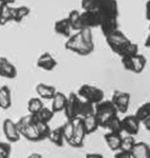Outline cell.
I'll return each mask as SVG.
<instances>
[{"instance_id":"cell-1","label":"cell","mask_w":150,"mask_h":158,"mask_svg":"<svg viewBox=\"0 0 150 158\" xmlns=\"http://www.w3.org/2000/svg\"><path fill=\"white\" fill-rule=\"evenodd\" d=\"M65 49L81 56H87L95 50L93 32L90 29H82L70 35L65 42Z\"/></svg>"},{"instance_id":"cell-2","label":"cell","mask_w":150,"mask_h":158,"mask_svg":"<svg viewBox=\"0 0 150 158\" xmlns=\"http://www.w3.org/2000/svg\"><path fill=\"white\" fill-rule=\"evenodd\" d=\"M17 129L20 136H23L25 139L30 141H40L39 135L35 126V120L32 114L25 115L16 122Z\"/></svg>"},{"instance_id":"cell-3","label":"cell","mask_w":150,"mask_h":158,"mask_svg":"<svg viewBox=\"0 0 150 158\" xmlns=\"http://www.w3.org/2000/svg\"><path fill=\"white\" fill-rule=\"evenodd\" d=\"M95 115L98 119L99 126L101 128L105 127V123L114 115H118L116 106L111 102V100H103L95 104Z\"/></svg>"},{"instance_id":"cell-4","label":"cell","mask_w":150,"mask_h":158,"mask_svg":"<svg viewBox=\"0 0 150 158\" xmlns=\"http://www.w3.org/2000/svg\"><path fill=\"white\" fill-rule=\"evenodd\" d=\"M78 96L86 101H89L93 104H97L104 99V92L95 85H83L79 88Z\"/></svg>"},{"instance_id":"cell-5","label":"cell","mask_w":150,"mask_h":158,"mask_svg":"<svg viewBox=\"0 0 150 158\" xmlns=\"http://www.w3.org/2000/svg\"><path fill=\"white\" fill-rule=\"evenodd\" d=\"M105 38L109 49L112 51L113 53H116V55H118V53L125 47L127 43L130 41V39L120 29L113 31L112 33H110L107 36H105Z\"/></svg>"},{"instance_id":"cell-6","label":"cell","mask_w":150,"mask_h":158,"mask_svg":"<svg viewBox=\"0 0 150 158\" xmlns=\"http://www.w3.org/2000/svg\"><path fill=\"white\" fill-rule=\"evenodd\" d=\"M122 64L125 70L130 71V72L134 74H140L144 71V69L146 68L147 64V59L144 55L142 54H136L132 57L128 58H121Z\"/></svg>"},{"instance_id":"cell-7","label":"cell","mask_w":150,"mask_h":158,"mask_svg":"<svg viewBox=\"0 0 150 158\" xmlns=\"http://www.w3.org/2000/svg\"><path fill=\"white\" fill-rule=\"evenodd\" d=\"M73 133L72 139L68 141V144L73 148H82L84 143V139L86 134L84 126H83V120L81 117H77L73 119Z\"/></svg>"},{"instance_id":"cell-8","label":"cell","mask_w":150,"mask_h":158,"mask_svg":"<svg viewBox=\"0 0 150 158\" xmlns=\"http://www.w3.org/2000/svg\"><path fill=\"white\" fill-rule=\"evenodd\" d=\"M97 11L100 14V17L119 18L120 15L116 0H98Z\"/></svg>"},{"instance_id":"cell-9","label":"cell","mask_w":150,"mask_h":158,"mask_svg":"<svg viewBox=\"0 0 150 158\" xmlns=\"http://www.w3.org/2000/svg\"><path fill=\"white\" fill-rule=\"evenodd\" d=\"M111 102L116 106L118 113L125 114L128 111L129 104H130V94L127 92L116 90L111 97Z\"/></svg>"},{"instance_id":"cell-10","label":"cell","mask_w":150,"mask_h":158,"mask_svg":"<svg viewBox=\"0 0 150 158\" xmlns=\"http://www.w3.org/2000/svg\"><path fill=\"white\" fill-rule=\"evenodd\" d=\"M79 101H80V97L78 96V94L73 93V92L67 96V100H66L64 108V113L67 120H73L78 117Z\"/></svg>"},{"instance_id":"cell-11","label":"cell","mask_w":150,"mask_h":158,"mask_svg":"<svg viewBox=\"0 0 150 158\" xmlns=\"http://www.w3.org/2000/svg\"><path fill=\"white\" fill-rule=\"evenodd\" d=\"M81 24L83 29H93L99 27L100 24V14L97 10L81 12Z\"/></svg>"},{"instance_id":"cell-12","label":"cell","mask_w":150,"mask_h":158,"mask_svg":"<svg viewBox=\"0 0 150 158\" xmlns=\"http://www.w3.org/2000/svg\"><path fill=\"white\" fill-rule=\"evenodd\" d=\"M2 131L6 136V138L10 142H17L20 140V134L17 129L16 122H14L12 119L6 118L2 122Z\"/></svg>"},{"instance_id":"cell-13","label":"cell","mask_w":150,"mask_h":158,"mask_svg":"<svg viewBox=\"0 0 150 158\" xmlns=\"http://www.w3.org/2000/svg\"><path fill=\"white\" fill-rule=\"evenodd\" d=\"M18 75L17 68L4 56H0V77L14 79Z\"/></svg>"},{"instance_id":"cell-14","label":"cell","mask_w":150,"mask_h":158,"mask_svg":"<svg viewBox=\"0 0 150 158\" xmlns=\"http://www.w3.org/2000/svg\"><path fill=\"white\" fill-rule=\"evenodd\" d=\"M58 62L55 59V57L50 53L44 52L38 57L36 61V65L39 69H41L43 71H46V72H50L54 69L57 67Z\"/></svg>"},{"instance_id":"cell-15","label":"cell","mask_w":150,"mask_h":158,"mask_svg":"<svg viewBox=\"0 0 150 158\" xmlns=\"http://www.w3.org/2000/svg\"><path fill=\"white\" fill-rule=\"evenodd\" d=\"M122 120V130L123 132H126L128 135L134 136V135H138L140 131V122L138 119L136 118L134 115H128L125 116Z\"/></svg>"},{"instance_id":"cell-16","label":"cell","mask_w":150,"mask_h":158,"mask_svg":"<svg viewBox=\"0 0 150 158\" xmlns=\"http://www.w3.org/2000/svg\"><path fill=\"white\" fill-rule=\"evenodd\" d=\"M119 18H111V17H100V24L99 27L104 36L112 33L113 31L119 29Z\"/></svg>"},{"instance_id":"cell-17","label":"cell","mask_w":150,"mask_h":158,"mask_svg":"<svg viewBox=\"0 0 150 158\" xmlns=\"http://www.w3.org/2000/svg\"><path fill=\"white\" fill-rule=\"evenodd\" d=\"M131 158H150V147L145 142H136L130 151Z\"/></svg>"},{"instance_id":"cell-18","label":"cell","mask_w":150,"mask_h":158,"mask_svg":"<svg viewBox=\"0 0 150 158\" xmlns=\"http://www.w3.org/2000/svg\"><path fill=\"white\" fill-rule=\"evenodd\" d=\"M54 30L58 35L64 36L66 38H68L70 35H72V31H73L67 17H66V18H63V19L57 20L54 24Z\"/></svg>"},{"instance_id":"cell-19","label":"cell","mask_w":150,"mask_h":158,"mask_svg":"<svg viewBox=\"0 0 150 158\" xmlns=\"http://www.w3.org/2000/svg\"><path fill=\"white\" fill-rule=\"evenodd\" d=\"M66 100H67V96L64 93H61V92H56L54 97L52 98V111L54 113H59L61 111H64Z\"/></svg>"},{"instance_id":"cell-20","label":"cell","mask_w":150,"mask_h":158,"mask_svg":"<svg viewBox=\"0 0 150 158\" xmlns=\"http://www.w3.org/2000/svg\"><path fill=\"white\" fill-rule=\"evenodd\" d=\"M35 90H36V93L38 94L39 98L47 99V100H49V99L54 97L55 93L57 92L55 86L45 85V83H38Z\"/></svg>"},{"instance_id":"cell-21","label":"cell","mask_w":150,"mask_h":158,"mask_svg":"<svg viewBox=\"0 0 150 158\" xmlns=\"http://www.w3.org/2000/svg\"><path fill=\"white\" fill-rule=\"evenodd\" d=\"M12 106V92L7 85L0 86V109L9 110Z\"/></svg>"},{"instance_id":"cell-22","label":"cell","mask_w":150,"mask_h":158,"mask_svg":"<svg viewBox=\"0 0 150 158\" xmlns=\"http://www.w3.org/2000/svg\"><path fill=\"white\" fill-rule=\"evenodd\" d=\"M104 138L107 143V146L111 151H116V150L120 149V144L122 141V135L120 133H106L104 135Z\"/></svg>"},{"instance_id":"cell-23","label":"cell","mask_w":150,"mask_h":158,"mask_svg":"<svg viewBox=\"0 0 150 158\" xmlns=\"http://www.w3.org/2000/svg\"><path fill=\"white\" fill-rule=\"evenodd\" d=\"M83 120V126H84V129H85V132L86 134H93L100 128L99 126V122H98V119L93 114H90V115L86 116V117H83L82 118Z\"/></svg>"},{"instance_id":"cell-24","label":"cell","mask_w":150,"mask_h":158,"mask_svg":"<svg viewBox=\"0 0 150 158\" xmlns=\"http://www.w3.org/2000/svg\"><path fill=\"white\" fill-rule=\"evenodd\" d=\"M30 13V9L29 6H13L12 9V19L16 23H20L25 17H27Z\"/></svg>"},{"instance_id":"cell-25","label":"cell","mask_w":150,"mask_h":158,"mask_svg":"<svg viewBox=\"0 0 150 158\" xmlns=\"http://www.w3.org/2000/svg\"><path fill=\"white\" fill-rule=\"evenodd\" d=\"M93 113H95V104L80 98L79 106H78V117L83 118V117H86Z\"/></svg>"},{"instance_id":"cell-26","label":"cell","mask_w":150,"mask_h":158,"mask_svg":"<svg viewBox=\"0 0 150 158\" xmlns=\"http://www.w3.org/2000/svg\"><path fill=\"white\" fill-rule=\"evenodd\" d=\"M47 139L49 140L52 143H54L57 147H62L64 143V137H63V132H62V126L58 127L54 130L50 129V132L47 136Z\"/></svg>"},{"instance_id":"cell-27","label":"cell","mask_w":150,"mask_h":158,"mask_svg":"<svg viewBox=\"0 0 150 158\" xmlns=\"http://www.w3.org/2000/svg\"><path fill=\"white\" fill-rule=\"evenodd\" d=\"M34 118L37 121L40 122H44V123H48L55 116V113L52 111V109L46 108V106H43V108L38 111L36 114H34Z\"/></svg>"},{"instance_id":"cell-28","label":"cell","mask_w":150,"mask_h":158,"mask_svg":"<svg viewBox=\"0 0 150 158\" xmlns=\"http://www.w3.org/2000/svg\"><path fill=\"white\" fill-rule=\"evenodd\" d=\"M67 19L73 31H80L83 29L81 24V12H79L78 10H73L68 13Z\"/></svg>"},{"instance_id":"cell-29","label":"cell","mask_w":150,"mask_h":158,"mask_svg":"<svg viewBox=\"0 0 150 158\" xmlns=\"http://www.w3.org/2000/svg\"><path fill=\"white\" fill-rule=\"evenodd\" d=\"M136 54H139V45L130 40V41L127 43L125 47L118 53V56H120L121 58H128V57H132V56H134Z\"/></svg>"},{"instance_id":"cell-30","label":"cell","mask_w":150,"mask_h":158,"mask_svg":"<svg viewBox=\"0 0 150 158\" xmlns=\"http://www.w3.org/2000/svg\"><path fill=\"white\" fill-rule=\"evenodd\" d=\"M104 129H107L109 132L111 133H122L123 130H122V120L118 115H114L111 117L109 120L105 123Z\"/></svg>"},{"instance_id":"cell-31","label":"cell","mask_w":150,"mask_h":158,"mask_svg":"<svg viewBox=\"0 0 150 158\" xmlns=\"http://www.w3.org/2000/svg\"><path fill=\"white\" fill-rule=\"evenodd\" d=\"M12 6L0 4V25H6L13 21L12 19Z\"/></svg>"},{"instance_id":"cell-32","label":"cell","mask_w":150,"mask_h":158,"mask_svg":"<svg viewBox=\"0 0 150 158\" xmlns=\"http://www.w3.org/2000/svg\"><path fill=\"white\" fill-rule=\"evenodd\" d=\"M34 120H35V126H36V130L38 132V135H39L40 141H41V140H44V139H47V136L50 132V128H49V126H48V123L37 121L35 118H34Z\"/></svg>"},{"instance_id":"cell-33","label":"cell","mask_w":150,"mask_h":158,"mask_svg":"<svg viewBox=\"0 0 150 158\" xmlns=\"http://www.w3.org/2000/svg\"><path fill=\"white\" fill-rule=\"evenodd\" d=\"M43 102L41 98H36L33 97L30 98L29 101H27V111H29V114H36L38 111H40L43 108Z\"/></svg>"},{"instance_id":"cell-34","label":"cell","mask_w":150,"mask_h":158,"mask_svg":"<svg viewBox=\"0 0 150 158\" xmlns=\"http://www.w3.org/2000/svg\"><path fill=\"white\" fill-rule=\"evenodd\" d=\"M134 116H136V118L138 119L140 122H143L145 119L148 118L150 116V102H145L142 104V106L136 110Z\"/></svg>"},{"instance_id":"cell-35","label":"cell","mask_w":150,"mask_h":158,"mask_svg":"<svg viewBox=\"0 0 150 158\" xmlns=\"http://www.w3.org/2000/svg\"><path fill=\"white\" fill-rule=\"evenodd\" d=\"M134 143H136V140H134V137L131 136V135H127L126 137H123L120 144V151H124V152H129L132 150Z\"/></svg>"},{"instance_id":"cell-36","label":"cell","mask_w":150,"mask_h":158,"mask_svg":"<svg viewBox=\"0 0 150 158\" xmlns=\"http://www.w3.org/2000/svg\"><path fill=\"white\" fill-rule=\"evenodd\" d=\"M62 132H63V137H64V141L68 143L70 139L73 137V120H67L64 124L62 126Z\"/></svg>"},{"instance_id":"cell-37","label":"cell","mask_w":150,"mask_h":158,"mask_svg":"<svg viewBox=\"0 0 150 158\" xmlns=\"http://www.w3.org/2000/svg\"><path fill=\"white\" fill-rule=\"evenodd\" d=\"M81 6L83 11H93L97 10L98 0H81Z\"/></svg>"},{"instance_id":"cell-38","label":"cell","mask_w":150,"mask_h":158,"mask_svg":"<svg viewBox=\"0 0 150 158\" xmlns=\"http://www.w3.org/2000/svg\"><path fill=\"white\" fill-rule=\"evenodd\" d=\"M12 152L11 144L0 142V158H10Z\"/></svg>"},{"instance_id":"cell-39","label":"cell","mask_w":150,"mask_h":158,"mask_svg":"<svg viewBox=\"0 0 150 158\" xmlns=\"http://www.w3.org/2000/svg\"><path fill=\"white\" fill-rule=\"evenodd\" d=\"M114 158H131V155L129 152L120 151L119 153H116V154L114 155Z\"/></svg>"},{"instance_id":"cell-40","label":"cell","mask_w":150,"mask_h":158,"mask_svg":"<svg viewBox=\"0 0 150 158\" xmlns=\"http://www.w3.org/2000/svg\"><path fill=\"white\" fill-rule=\"evenodd\" d=\"M145 16L146 19L150 21V0L146 2V6H145Z\"/></svg>"},{"instance_id":"cell-41","label":"cell","mask_w":150,"mask_h":158,"mask_svg":"<svg viewBox=\"0 0 150 158\" xmlns=\"http://www.w3.org/2000/svg\"><path fill=\"white\" fill-rule=\"evenodd\" d=\"M142 123L144 124V127H145V129L147 130V131H149L150 132V116L148 117V118H146L145 120L142 122Z\"/></svg>"},{"instance_id":"cell-42","label":"cell","mask_w":150,"mask_h":158,"mask_svg":"<svg viewBox=\"0 0 150 158\" xmlns=\"http://www.w3.org/2000/svg\"><path fill=\"white\" fill-rule=\"evenodd\" d=\"M16 2V0H0V4H6V6H13Z\"/></svg>"},{"instance_id":"cell-43","label":"cell","mask_w":150,"mask_h":158,"mask_svg":"<svg viewBox=\"0 0 150 158\" xmlns=\"http://www.w3.org/2000/svg\"><path fill=\"white\" fill-rule=\"evenodd\" d=\"M86 158H103L101 154H97V153H88L86 155Z\"/></svg>"},{"instance_id":"cell-44","label":"cell","mask_w":150,"mask_h":158,"mask_svg":"<svg viewBox=\"0 0 150 158\" xmlns=\"http://www.w3.org/2000/svg\"><path fill=\"white\" fill-rule=\"evenodd\" d=\"M145 47L148 48V49H150V33H149L148 36H147L146 40H145Z\"/></svg>"},{"instance_id":"cell-45","label":"cell","mask_w":150,"mask_h":158,"mask_svg":"<svg viewBox=\"0 0 150 158\" xmlns=\"http://www.w3.org/2000/svg\"><path fill=\"white\" fill-rule=\"evenodd\" d=\"M26 158H42V156L40 154H38V153H33V154H30V156Z\"/></svg>"},{"instance_id":"cell-46","label":"cell","mask_w":150,"mask_h":158,"mask_svg":"<svg viewBox=\"0 0 150 158\" xmlns=\"http://www.w3.org/2000/svg\"><path fill=\"white\" fill-rule=\"evenodd\" d=\"M150 22V21H149ZM149 31H150V23H149Z\"/></svg>"}]
</instances>
